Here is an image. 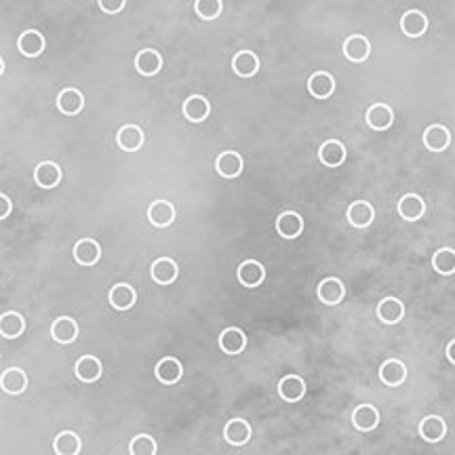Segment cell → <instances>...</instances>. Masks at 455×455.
Listing matches in <instances>:
<instances>
[{
    "instance_id": "1",
    "label": "cell",
    "mask_w": 455,
    "mask_h": 455,
    "mask_svg": "<svg viewBox=\"0 0 455 455\" xmlns=\"http://www.w3.org/2000/svg\"><path fill=\"white\" fill-rule=\"evenodd\" d=\"M346 217H348V222H350L352 226H356V228H367V226H371L373 219H375V209H373V205L367 203V201H354V203L348 207Z\"/></svg>"
},
{
    "instance_id": "2",
    "label": "cell",
    "mask_w": 455,
    "mask_h": 455,
    "mask_svg": "<svg viewBox=\"0 0 455 455\" xmlns=\"http://www.w3.org/2000/svg\"><path fill=\"white\" fill-rule=\"evenodd\" d=\"M276 230H278V234H280L283 238L293 240V238H297V236L304 232V219H301V215L295 213V211H285V213H280L278 219H276Z\"/></svg>"
},
{
    "instance_id": "3",
    "label": "cell",
    "mask_w": 455,
    "mask_h": 455,
    "mask_svg": "<svg viewBox=\"0 0 455 455\" xmlns=\"http://www.w3.org/2000/svg\"><path fill=\"white\" fill-rule=\"evenodd\" d=\"M74 371H76V377H79L81 381L93 383V381H97V379L102 377L104 367H102V360H100L97 356L87 354V356H81V358L76 360Z\"/></svg>"
},
{
    "instance_id": "4",
    "label": "cell",
    "mask_w": 455,
    "mask_h": 455,
    "mask_svg": "<svg viewBox=\"0 0 455 455\" xmlns=\"http://www.w3.org/2000/svg\"><path fill=\"white\" fill-rule=\"evenodd\" d=\"M148 219L156 228H167L175 222V207L169 201H154L148 207Z\"/></svg>"
},
{
    "instance_id": "5",
    "label": "cell",
    "mask_w": 455,
    "mask_h": 455,
    "mask_svg": "<svg viewBox=\"0 0 455 455\" xmlns=\"http://www.w3.org/2000/svg\"><path fill=\"white\" fill-rule=\"evenodd\" d=\"M74 257L81 266H95L102 257V247L95 238H81L74 245Z\"/></svg>"
},
{
    "instance_id": "6",
    "label": "cell",
    "mask_w": 455,
    "mask_h": 455,
    "mask_svg": "<svg viewBox=\"0 0 455 455\" xmlns=\"http://www.w3.org/2000/svg\"><path fill=\"white\" fill-rule=\"evenodd\" d=\"M150 274H152V280L156 285H171V283H175V278L179 274V268L171 257H158L152 264Z\"/></svg>"
},
{
    "instance_id": "7",
    "label": "cell",
    "mask_w": 455,
    "mask_h": 455,
    "mask_svg": "<svg viewBox=\"0 0 455 455\" xmlns=\"http://www.w3.org/2000/svg\"><path fill=\"white\" fill-rule=\"evenodd\" d=\"M236 276H238V283H240V285L253 289V287H259V285L264 283V278H266V270H264V266H262L259 262L249 259V262H243V264L238 266Z\"/></svg>"
},
{
    "instance_id": "8",
    "label": "cell",
    "mask_w": 455,
    "mask_h": 455,
    "mask_svg": "<svg viewBox=\"0 0 455 455\" xmlns=\"http://www.w3.org/2000/svg\"><path fill=\"white\" fill-rule=\"evenodd\" d=\"M369 53H371V45L362 34H352L344 41V55L354 64L365 62L369 57Z\"/></svg>"
},
{
    "instance_id": "9",
    "label": "cell",
    "mask_w": 455,
    "mask_h": 455,
    "mask_svg": "<svg viewBox=\"0 0 455 455\" xmlns=\"http://www.w3.org/2000/svg\"><path fill=\"white\" fill-rule=\"evenodd\" d=\"M215 169H217V173L222 177L234 179V177H238L243 173V158H240L238 152H232V150L222 152L217 156V161H215Z\"/></svg>"
},
{
    "instance_id": "10",
    "label": "cell",
    "mask_w": 455,
    "mask_h": 455,
    "mask_svg": "<svg viewBox=\"0 0 455 455\" xmlns=\"http://www.w3.org/2000/svg\"><path fill=\"white\" fill-rule=\"evenodd\" d=\"M316 293H318V299L322 304L337 306L344 299V295H346V287H344V283L339 278H325V280H320Z\"/></svg>"
},
{
    "instance_id": "11",
    "label": "cell",
    "mask_w": 455,
    "mask_h": 455,
    "mask_svg": "<svg viewBox=\"0 0 455 455\" xmlns=\"http://www.w3.org/2000/svg\"><path fill=\"white\" fill-rule=\"evenodd\" d=\"M400 30L405 32V36L409 39H419L426 30H428V18L421 13V11H407L402 18H400Z\"/></svg>"
},
{
    "instance_id": "12",
    "label": "cell",
    "mask_w": 455,
    "mask_h": 455,
    "mask_svg": "<svg viewBox=\"0 0 455 455\" xmlns=\"http://www.w3.org/2000/svg\"><path fill=\"white\" fill-rule=\"evenodd\" d=\"M110 304L116 310H131L137 301V293L129 283H118L110 289Z\"/></svg>"
},
{
    "instance_id": "13",
    "label": "cell",
    "mask_w": 455,
    "mask_h": 455,
    "mask_svg": "<svg viewBox=\"0 0 455 455\" xmlns=\"http://www.w3.org/2000/svg\"><path fill=\"white\" fill-rule=\"evenodd\" d=\"M352 423L360 432H371L379 423V411L373 405H358L352 413Z\"/></svg>"
},
{
    "instance_id": "14",
    "label": "cell",
    "mask_w": 455,
    "mask_h": 455,
    "mask_svg": "<svg viewBox=\"0 0 455 455\" xmlns=\"http://www.w3.org/2000/svg\"><path fill=\"white\" fill-rule=\"evenodd\" d=\"M251 432H253V430H251L249 421L236 417V419H230V421L226 423V428H224V438H226L230 444L240 447V444H247V442H249Z\"/></svg>"
},
{
    "instance_id": "15",
    "label": "cell",
    "mask_w": 455,
    "mask_h": 455,
    "mask_svg": "<svg viewBox=\"0 0 455 455\" xmlns=\"http://www.w3.org/2000/svg\"><path fill=\"white\" fill-rule=\"evenodd\" d=\"M51 335L57 344H72L79 337V325L70 316H60L51 325Z\"/></svg>"
},
{
    "instance_id": "16",
    "label": "cell",
    "mask_w": 455,
    "mask_h": 455,
    "mask_svg": "<svg viewBox=\"0 0 455 455\" xmlns=\"http://www.w3.org/2000/svg\"><path fill=\"white\" fill-rule=\"evenodd\" d=\"M135 68H137V72H140L142 76H154V74H158L161 68H163V57H161V53L154 51V49H144V51H140L137 57H135Z\"/></svg>"
},
{
    "instance_id": "17",
    "label": "cell",
    "mask_w": 455,
    "mask_h": 455,
    "mask_svg": "<svg viewBox=\"0 0 455 455\" xmlns=\"http://www.w3.org/2000/svg\"><path fill=\"white\" fill-rule=\"evenodd\" d=\"M449 144H451V133H449L447 127H442V125H432V127L426 129V133H423V146H426L428 150H432V152H442V150L449 148Z\"/></svg>"
},
{
    "instance_id": "18",
    "label": "cell",
    "mask_w": 455,
    "mask_h": 455,
    "mask_svg": "<svg viewBox=\"0 0 455 455\" xmlns=\"http://www.w3.org/2000/svg\"><path fill=\"white\" fill-rule=\"evenodd\" d=\"M377 316L386 325H396L405 316V304L398 297H386L377 306Z\"/></svg>"
},
{
    "instance_id": "19",
    "label": "cell",
    "mask_w": 455,
    "mask_h": 455,
    "mask_svg": "<svg viewBox=\"0 0 455 455\" xmlns=\"http://www.w3.org/2000/svg\"><path fill=\"white\" fill-rule=\"evenodd\" d=\"M278 394L287 402H297L306 394V383L299 375H287L278 381Z\"/></svg>"
},
{
    "instance_id": "20",
    "label": "cell",
    "mask_w": 455,
    "mask_h": 455,
    "mask_svg": "<svg viewBox=\"0 0 455 455\" xmlns=\"http://www.w3.org/2000/svg\"><path fill=\"white\" fill-rule=\"evenodd\" d=\"M419 434H421V438H423L426 442H438V440H442L444 434H447V423H444V419L438 417V415H428V417H423L421 423H419Z\"/></svg>"
},
{
    "instance_id": "21",
    "label": "cell",
    "mask_w": 455,
    "mask_h": 455,
    "mask_svg": "<svg viewBox=\"0 0 455 455\" xmlns=\"http://www.w3.org/2000/svg\"><path fill=\"white\" fill-rule=\"evenodd\" d=\"M0 386H3L7 394H22L28 388V375L24 369L11 367L3 373V377H0Z\"/></svg>"
},
{
    "instance_id": "22",
    "label": "cell",
    "mask_w": 455,
    "mask_h": 455,
    "mask_svg": "<svg viewBox=\"0 0 455 455\" xmlns=\"http://www.w3.org/2000/svg\"><path fill=\"white\" fill-rule=\"evenodd\" d=\"M308 89L314 97L318 100H327L333 95L335 91V79L329 74V72H314L310 79H308Z\"/></svg>"
},
{
    "instance_id": "23",
    "label": "cell",
    "mask_w": 455,
    "mask_h": 455,
    "mask_svg": "<svg viewBox=\"0 0 455 455\" xmlns=\"http://www.w3.org/2000/svg\"><path fill=\"white\" fill-rule=\"evenodd\" d=\"M394 123V112L386 104H375L367 110V125L375 131H386Z\"/></svg>"
},
{
    "instance_id": "24",
    "label": "cell",
    "mask_w": 455,
    "mask_h": 455,
    "mask_svg": "<svg viewBox=\"0 0 455 455\" xmlns=\"http://www.w3.org/2000/svg\"><path fill=\"white\" fill-rule=\"evenodd\" d=\"M116 142H118V148H123L125 152H137L144 146V131L137 125H125L121 127Z\"/></svg>"
},
{
    "instance_id": "25",
    "label": "cell",
    "mask_w": 455,
    "mask_h": 455,
    "mask_svg": "<svg viewBox=\"0 0 455 455\" xmlns=\"http://www.w3.org/2000/svg\"><path fill=\"white\" fill-rule=\"evenodd\" d=\"M34 182H36L41 188L51 190V188H55V186L62 182V169H60L55 163L45 161V163H41V165L34 169Z\"/></svg>"
},
{
    "instance_id": "26",
    "label": "cell",
    "mask_w": 455,
    "mask_h": 455,
    "mask_svg": "<svg viewBox=\"0 0 455 455\" xmlns=\"http://www.w3.org/2000/svg\"><path fill=\"white\" fill-rule=\"evenodd\" d=\"M156 377L163 381V383H177L182 379V373H184V367L177 358L173 356H165L158 360L156 369H154Z\"/></svg>"
},
{
    "instance_id": "27",
    "label": "cell",
    "mask_w": 455,
    "mask_h": 455,
    "mask_svg": "<svg viewBox=\"0 0 455 455\" xmlns=\"http://www.w3.org/2000/svg\"><path fill=\"white\" fill-rule=\"evenodd\" d=\"M211 112V106L207 102V97L203 95H190L186 102H184V116L190 121V123H203Z\"/></svg>"
},
{
    "instance_id": "28",
    "label": "cell",
    "mask_w": 455,
    "mask_h": 455,
    "mask_svg": "<svg viewBox=\"0 0 455 455\" xmlns=\"http://www.w3.org/2000/svg\"><path fill=\"white\" fill-rule=\"evenodd\" d=\"M426 211V203L417 194H405L398 201V215L407 222H417Z\"/></svg>"
},
{
    "instance_id": "29",
    "label": "cell",
    "mask_w": 455,
    "mask_h": 455,
    "mask_svg": "<svg viewBox=\"0 0 455 455\" xmlns=\"http://www.w3.org/2000/svg\"><path fill=\"white\" fill-rule=\"evenodd\" d=\"M18 47H20L22 55H26V57H39L45 51V36L41 32H36V30H26L20 36Z\"/></svg>"
},
{
    "instance_id": "30",
    "label": "cell",
    "mask_w": 455,
    "mask_h": 455,
    "mask_svg": "<svg viewBox=\"0 0 455 455\" xmlns=\"http://www.w3.org/2000/svg\"><path fill=\"white\" fill-rule=\"evenodd\" d=\"M232 70L243 79H251L259 70V60L253 51H240L232 60Z\"/></svg>"
},
{
    "instance_id": "31",
    "label": "cell",
    "mask_w": 455,
    "mask_h": 455,
    "mask_svg": "<svg viewBox=\"0 0 455 455\" xmlns=\"http://www.w3.org/2000/svg\"><path fill=\"white\" fill-rule=\"evenodd\" d=\"M318 158H320V163L327 165V167H339V165L346 161V148H344L341 142L329 140V142H325V144L320 146Z\"/></svg>"
},
{
    "instance_id": "32",
    "label": "cell",
    "mask_w": 455,
    "mask_h": 455,
    "mask_svg": "<svg viewBox=\"0 0 455 455\" xmlns=\"http://www.w3.org/2000/svg\"><path fill=\"white\" fill-rule=\"evenodd\" d=\"M247 346V337L240 329L236 327H230V329H224L222 335H219V348L226 352V354H240Z\"/></svg>"
},
{
    "instance_id": "33",
    "label": "cell",
    "mask_w": 455,
    "mask_h": 455,
    "mask_svg": "<svg viewBox=\"0 0 455 455\" xmlns=\"http://www.w3.org/2000/svg\"><path fill=\"white\" fill-rule=\"evenodd\" d=\"M379 379L386 386H400L407 379V367L400 360L390 358L379 367Z\"/></svg>"
},
{
    "instance_id": "34",
    "label": "cell",
    "mask_w": 455,
    "mask_h": 455,
    "mask_svg": "<svg viewBox=\"0 0 455 455\" xmlns=\"http://www.w3.org/2000/svg\"><path fill=\"white\" fill-rule=\"evenodd\" d=\"M81 447H83L81 436H79L76 432H72V430L60 432V434L55 436V440H53V449H55L57 455H79V453H81Z\"/></svg>"
},
{
    "instance_id": "35",
    "label": "cell",
    "mask_w": 455,
    "mask_h": 455,
    "mask_svg": "<svg viewBox=\"0 0 455 455\" xmlns=\"http://www.w3.org/2000/svg\"><path fill=\"white\" fill-rule=\"evenodd\" d=\"M57 106H60V110H62L64 114L74 116V114H79V112L83 110V106H85L83 93H81L79 89H74V87L64 89V91L60 93V97H57Z\"/></svg>"
},
{
    "instance_id": "36",
    "label": "cell",
    "mask_w": 455,
    "mask_h": 455,
    "mask_svg": "<svg viewBox=\"0 0 455 455\" xmlns=\"http://www.w3.org/2000/svg\"><path fill=\"white\" fill-rule=\"evenodd\" d=\"M26 331V320L18 312H5L0 316V333L7 339H15Z\"/></svg>"
},
{
    "instance_id": "37",
    "label": "cell",
    "mask_w": 455,
    "mask_h": 455,
    "mask_svg": "<svg viewBox=\"0 0 455 455\" xmlns=\"http://www.w3.org/2000/svg\"><path fill=\"white\" fill-rule=\"evenodd\" d=\"M432 268L442 274V276H449L455 272V251L449 249V247H442L438 249L434 255H432Z\"/></svg>"
},
{
    "instance_id": "38",
    "label": "cell",
    "mask_w": 455,
    "mask_h": 455,
    "mask_svg": "<svg viewBox=\"0 0 455 455\" xmlns=\"http://www.w3.org/2000/svg\"><path fill=\"white\" fill-rule=\"evenodd\" d=\"M131 455H156V440L150 434H137L129 442Z\"/></svg>"
},
{
    "instance_id": "39",
    "label": "cell",
    "mask_w": 455,
    "mask_h": 455,
    "mask_svg": "<svg viewBox=\"0 0 455 455\" xmlns=\"http://www.w3.org/2000/svg\"><path fill=\"white\" fill-rule=\"evenodd\" d=\"M194 11L201 20L211 22L222 13V0H196L194 3Z\"/></svg>"
},
{
    "instance_id": "40",
    "label": "cell",
    "mask_w": 455,
    "mask_h": 455,
    "mask_svg": "<svg viewBox=\"0 0 455 455\" xmlns=\"http://www.w3.org/2000/svg\"><path fill=\"white\" fill-rule=\"evenodd\" d=\"M97 5H100V9L104 13H110V15H114V13H118V11H123L127 7L125 0H114V3H108V0H100Z\"/></svg>"
},
{
    "instance_id": "41",
    "label": "cell",
    "mask_w": 455,
    "mask_h": 455,
    "mask_svg": "<svg viewBox=\"0 0 455 455\" xmlns=\"http://www.w3.org/2000/svg\"><path fill=\"white\" fill-rule=\"evenodd\" d=\"M0 203H3V209H0V219H7L11 213V201L7 194H0Z\"/></svg>"
},
{
    "instance_id": "42",
    "label": "cell",
    "mask_w": 455,
    "mask_h": 455,
    "mask_svg": "<svg viewBox=\"0 0 455 455\" xmlns=\"http://www.w3.org/2000/svg\"><path fill=\"white\" fill-rule=\"evenodd\" d=\"M447 358L455 365V339H451L449 346H447Z\"/></svg>"
}]
</instances>
